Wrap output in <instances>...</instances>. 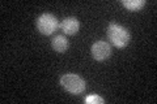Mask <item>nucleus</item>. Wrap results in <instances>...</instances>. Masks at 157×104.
<instances>
[{
	"label": "nucleus",
	"mask_w": 157,
	"mask_h": 104,
	"mask_svg": "<svg viewBox=\"0 0 157 104\" xmlns=\"http://www.w3.org/2000/svg\"><path fill=\"white\" fill-rule=\"evenodd\" d=\"M107 37H109L110 42L118 48L126 47L130 42V33L127 31L126 27L118 23H110L107 26Z\"/></svg>",
	"instance_id": "f257e3e1"
},
{
	"label": "nucleus",
	"mask_w": 157,
	"mask_h": 104,
	"mask_svg": "<svg viewBox=\"0 0 157 104\" xmlns=\"http://www.w3.org/2000/svg\"><path fill=\"white\" fill-rule=\"evenodd\" d=\"M60 85L71 94H81L85 90V81L75 73H67L60 77Z\"/></svg>",
	"instance_id": "f03ea898"
},
{
	"label": "nucleus",
	"mask_w": 157,
	"mask_h": 104,
	"mask_svg": "<svg viewBox=\"0 0 157 104\" xmlns=\"http://www.w3.org/2000/svg\"><path fill=\"white\" fill-rule=\"evenodd\" d=\"M59 27L56 17L51 13H42L37 18V29L43 35H51Z\"/></svg>",
	"instance_id": "7ed1b4c3"
},
{
	"label": "nucleus",
	"mask_w": 157,
	"mask_h": 104,
	"mask_svg": "<svg viewBox=\"0 0 157 104\" xmlns=\"http://www.w3.org/2000/svg\"><path fill=\"white\" fill-rule=\"evenodd\" d=\"M90 52H92V56L94 57L97 61L106 60V59H109L113 53L110 44L107 42H104V41H97V42L93 43Z\"/></svg>",
	"instance_id": "20e7f679"
},
{
	"label": "nucleus",
	"mask_w": 157,
	"mask_h": 104,
	"mask_svg": "<svg viewBox=\"0 0 157 104\" xmlns=\"http://www.w3.org/2000/svg\"><path fill=\"white\" fill-rule=\"evenodd\" d=\"M59 27L64 31V34L75 35L78 31V29H80V22H78V20L76 17H67L59 23Z\"/></svg>",
	"instance_id": "39448f33"
},
{
	"label": "nucleus",
	"mask_w": 157,
	"mask_h": 104,
	"mask_svg": "<svg viewBox=\"0 0 157 104\" xmlns=\"http://www.w3.org/2000/svg\"><path fill=\"white\" fill-rule=\"evenodd\" d=\"M51 46H52V48L55 49L56 52L63 53V52L67 51V48H68V46H70V43H68V41L66 39V37H63V35H56V37L52 38Z\"/></svg>",
	"instance_id": "423d86ee"
},
{
	"label": "nucleus",
	"mask_w": 157,
	"mask_h": 104,
	"mask_svg": "<svg viewBox=\"0 0 157 104\" xmlns=\"http://www.w3.org/2000/svg\"><path fill=\"white\" fill-rule=\"evenodd\" d=\"M122 4L128 11H139L145 5V0H122Z\"/></svg>",
	"instance_id": "0eeeda50"
},
{
	"label": "nucleus",
	"mask_w": 157,
	"mask_h": 104,
	"mask_svg": "<svg viewBox=\"0 0 157 104\" xmlns=\"http://www.w3.org/2000/svg\"><path fill=\"white\" fill-rule=\"evenodd\" d=\"M84 102L86 104H104L105 103V99L101 98L100 95H96V94H90V95H88Z\"/></svg>",
	"instance_id": "6e6552de"
}]
</instances>
